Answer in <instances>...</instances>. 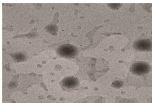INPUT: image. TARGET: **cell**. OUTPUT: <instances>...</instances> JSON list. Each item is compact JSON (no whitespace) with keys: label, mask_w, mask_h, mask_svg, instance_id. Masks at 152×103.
<instances>
[{"label":"cell","mask_w":152,"mask_h":103,"mask_svg":"<svg viewBox=\"0 0 152 103\" xmlns=\"http://www.w3.org/2000/svg\"><path fill=\"white\" fill-rule=\"evenodd\" d=\"M134 47L139 51H146L151 49L152 44L149 40H140L134 43Z\"/></svg>","instance_id":"obj_3"},{"label":"cell","mask_w":152,"mask_h":103,"mask_svg":"<svg viewBox=\"0 0 152 103\" xmlns=\"http://www.w3.org/2000/svg\"><path fill=\"white\" fill-rule=\"evenodd\" d=\"M150 67L148 64L143 62H139L134 64L131 67V71L133 74L137 75L145 74L149 71Z\"/></svg>","instance_id":"obj_2"},{"label":"cell","mask_w":152,"mask_h":103,"mask_svg":"<svg viewBox=\"0 0 152 103\" xmlns=\"http://www.w3.org/2000/svg\"><path fill=\"white\" fill-rule=\"evenodd\" d=\"M62 84L64 87L67 89H72L76 87L78 84V81L76 78L74 77H68L63 79Z\"/></svg>","instance_id":"obj_4"},{"label":"cell","mask_w":152,"mask_h":103,"mask_svg":"<svg viewBox=\"0 0 152 103\" xmlns=\"http://www.w3.org/2000/svg\"><path fill=\"white\" fill-rule=\"evenodd\" d=\"M76 52L75 48L66 44L62 45L58 49V54L65 58H72L75 55Z\"/></svg>","instance_id":"obj_1"},{"label":"cell","mask_w":152,"mask_h":103,"mask_svg":"<svg viewBox=\"0 0 152 103\" xmlns=\"http://www.w3.org/2000/svg\"><path fill=\"white\" fill-rule=\"evenodd\" d=\"M14 58L15 59L18 61H22L25 59V56L22 54H17L14 56Z\"/></svg>","instance_id":"obj_5"}]
</instances>
